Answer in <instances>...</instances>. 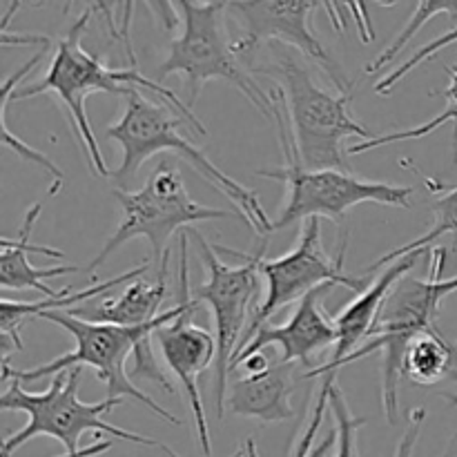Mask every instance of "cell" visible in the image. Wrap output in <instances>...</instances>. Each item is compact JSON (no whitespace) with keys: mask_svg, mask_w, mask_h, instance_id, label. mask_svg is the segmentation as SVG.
I'll list each match as a JSON object with an SVG mask.
<instances>
[{"mask_svg":"<svg viewBox=\"0 0 457 457\" xmlns=\"http://www.w3.org/2000/svg\"><path fill=\"white\" fill-rule=\"evenodd\" d=\"M187 230L181 235V266H179V303L170 311L161 312L159 320L150 321L143 326H116V324H96V321H85L80 317H74L67 311H49L40 312L36 320H47L56 324L58 328L67 330L74 339V351L58 360L47 361L31 370L12 369V364H3V379L7 382H36L43 378H54L70 369H89L96 370V378L107 386V397L110 400H132L141 402L154 415L163 418L165 422L181 427V418L165 411L163 406L156 404L152 397H147L141 388L132 384V379H150L163 391L174 393L172 382L165 378L161 366L156 364L154 353H152V339L154 333L163 326L172 324L187 311L199 308V302L192 297L190 286V263H187Z\"/></svg>","mask_w":457,"mask_h":457,"instance_id":"obj_1","label":"cell"},{"mask_svg":"<svg viewBox=\"0 0 457 457\" xmlns=\"http://www.w3.org/2000/svg\"><path fill=\"white\" fill-rule=\"evenodd\" d=\"M89 16H92V13L85 12L83 16L76 18V21L71 22L65 38L58 40L56 52H54L43 79H40L38 83L16 89V92L12 94V98L22 101V98L38 96V94L45 92L56 96L58 101L67 107L70 123L71 128H74L76 138H79V143L83 145L89 165H92V170L98 177L105 179L110 177L112 170H107L103 152L101 147H98L96 134H94L92 129V120H89L87 110H85V101H87V96H92L94 92L116 94V96L128 98L137 87H145L150 89V92L163 96L168 107H172L195 132L205 137V134H208L205 125L196 119V114L187 107V103H183L181 98H179V94L163 87L159 80L141 76L137 71V67H125V70L107 67L98 54L87 52V49L83 47V34L85 29H87Z\"/></svg>","mask_w":457,"mask_h":457,"instance_id":"obj_2","label":"cell"},{"mask_svg":"<svg viewBox=\"0 0 457 457\" xmlns=\"http://www.w3.org/2000/svg\"><path fill=\"white\" fill-rule=\"evenodd\" d=\"M172 112V107L152 103L138 89L129 94L120 119L114 125H110L105 132L107 138L119 143L120 150H123V161H120L119 168L110 172V179H114L119 190H125V186L137 177L138 168L150 156L159 154V152H174V154L183 156L205 181L212 183L226 199L235 204L237 217L245 226L253 228L263 239L270 237L272 221L268 219L266 210L262 208L257 192L228 177L199 147L192 145L181 132V125L186 120L181 116H174Z\"/></svg>","mask_w":457,"mask_h":457,"instance_id":"obj_3","label":"cell"},{"mask_svg":"<svg viewBox=\"0 0 457 457\" xmlns=\"http://www.w3.org/2000/svg\"><path fill=\"white\" fill-rule=\"evenodd\" d=\"M428 254L427 279L406 275L393 286L379 308L369 342L348 360V364H353L361 357L382 353V406L388 424H397V388L406 353L424 335H440L436 321L442 302L457 293V275L445 277L446 250L428 248Z\"/></svg>","mask_w":457,"mask_h":457,"instance_id":"obj_4","label":"cell"},{"mask_svg":"<svg viewBox=\"0 0 457 457\" xmlns=\"http://www.w3.org/2000/svg\"><path fill=\"white\" fill-rule=\"evenodd\" d=\"M179 12L183 29L170 45V54L159 67V79L181 74L187 85V107L192 110L201 87L208 80H226L235 85L266 119L272 120L281 105V89H263L241 65L237 40L230 38L226 25L228 3H192L181 0Z\"/></svg>","mask_w":457,"mask_h":457,"instance_id":"obj_5","label":"cell"},{"mask_svg":"<svg viewBox=\"0 0 457 457\" xmlns=\"http://www.w3.org/2000/svg\"><path fill=\"white\" fill-rule=\"evenodd\" d=\"M272 120H275L277 137L284 152V165L281 170H257V177L288 186V199L279 217L272 221V232L284 230L297 221H308V219H330L333 223H342L348 210L360 204L411 208V196L415 192L411 186L369 181V179H360L342 170L303 168L297 147H295L293 132H290L288 116L284 114V101L277 107Z\"/></svg>","mask_w":457,"mask_h":457,"instance_id":"obj_6","label":"cell"},{"mask_svg":"<svg viewBox=\"0 0 457 457\" xmlns=\"http://www.w3.org/2000/svg\"><path fill=\"white\" fill-rule=\"evenodd\" d=\"M80 378H83V369L62 370V373L49 378L52 384L43 393H27L21 384L12 379V386L0 397V406H3V411H21V413H25L27 424L25 428H21V431L13 433L3 442L4 457H12L13 451L21 449L22 445L43 436L61 442L70 455H79L85 451L79 446L80 437L89 431L107 433V436H114L119 440L132 442V445L138 446H152V449L161 451L165 449V445L152 440V437L123 431V428L103 420V415H110L116 406L123 404V400L105 397V400L94 402V404L80 402Z\"/></svg>","mask_w":457,"mask_h":457,"instance_id":"obj_7","label":"cell"},{"mask_svg":"<svg viewBox=\"0 0 457 457\" xmlns=\"http://www.w3.org/2000/svg\"><path fill=\"white\" fill-rule=\"evenodd\" d=\"M270 74L279 80L277 87L284 96L290 132L303 168L351 172L346 161L348 145L344 141L348 137L364 141L378 137L351 116L348 105L353 94L326 92L293 56H279Z\"/></svg>","mask_w":457,"mask_h":457,"instance_id":"obj_8","label":"cell"},{"mask_svg":"<svg viewBox=\"0 0 457 457\" xmlns=\"http://www.w3.org/2000/svg\"><path fill=\"white\" fill-rule=\"evenodd\" d=\"M112 195L120 205V223L114 235L103 245L101 253L87 266L92 281H96V268L103 266L114 250H119L120 245L137 239V237L150 241L152 262L161 263V259L168 254L170 237L177 230H187V226L199 221L232 219L237 214L230 210L208 208V205L196 204L187 195L183 174L168 161L152 170L141 190L129 192L116 187Z\"/></svg>","mask_w":457,"mask_h":457,"instance_id":"obj_9","label":"cell"},{"mask_svg":"<svg viewBox=\"0 0 457 457\" xmlns=\"http://www.w3.org/2000/svg\"><path fill=\"white\" fill-rule=\"evenodd\" d=\"M187 235L195 237L196 245H199L201 259L208 270V279L195 288V299L199 303H208L210 312H212L214 321V339H217V360H214V400H217V415L223 418L226 411V393L228 384H230V369L232 360L237 355V348L244 342L241 333L248 326V312L250 303H253L254 295L259 288V262L266 254L268 239L266 237L262 248L257 253H239V250H230L228 253L237 254L244 259L241 266H228L217 257L214 245L205 241L201 232L190 230Z\"/></svg>","mask_w":457,"mask_h":457,"instance_id":"obj_10","label":"cell"},{"mask_svg":"<svg viewBox=\"0 0 457 457\" xmlns=\"http://www.w3.org/2000/svg\"><path fill=\"white\" fill-rule=\"evenodd\" d=\"M346 245L348 239H344L339 257H330L321 244V221L320 219H308L290 253L277 259L262 257L259 275L266 279V297L254 311L253 321L248 326V337L263 324H268L270 317H275L281 308L302 302L303 297H308L312 290L321 288V286H344L348 290H355L357 295L364 293L370 286L369 281L348 275L344 270ZM248 337L244 342H248Z\"/></svg>","mask_w":457,"mask_h":457,"instance_id":"obj_11","label":"cell"},{"mask_svg":"<svg viewBox=\"0 0 457 457\" xmlns=\"http://www.w3.org/2000/svg\"><path fill=\"white\" fill-rule=\"evenodd\" d=\"M420 254L413 253L409 257L400 259V262L391 263L364 293L357 295L351 303L344 306L342 312L333 317L335 328H337V342H335L333 351H330L328 360L324 364L315 366V369L306 370L303 379H315L321 378V386L317 391L315 406L311 409V420H308L306 428L302 433V440H299L297 449H295V457H308L312 451V445L317 440V433L321 428V420H324V411L328 406L330 393L337 386L335 379H337L339 370L348 364L353 355L369 342L370 333H373V326L378 321L379 308H382L384 299L391 293L393 286L402 279V277L409 275L415 268V263L420 262Z\"/></svg>","mask_w":457,"mask_h":457,"instance_id":"obj_12","label":"cell"},{"mask_svg":"<svg viewBox=\"0 0 457 457\" xmlns=\"http://www.w3.org/2000/svg\"><path fill=\"white\" fill-rule=\"evenodd\" d=\"M317 9H324V3L311 0H270V3H228V13L239 21L244 36L237 40V52L241 58L253 54L263 40H281L293 45L299 52L315 61L328 74L337 92L351 94V83L344 74L342 65L317 38L311 27V16Z\"/></svg>","mask_w":457,"mask_h":457,"instance_id":"obj_13","label":"cell"},{"mask_svg":"<svg viewBox=\"0 0 457 457\" xmlns=\"http://www.w3.org/2000/svg\"><path fill=\"white\" fill-rule=\"evenodd\" d=\"M335 286H321V288L312 290L308 297H303L297 303V308H295V312L286 324H263L262 328L254 330L248 337V342H244L237 348L230 378L237 361L245 360V357L254 355V353L268 351V348H279V361H286V364L302 361L306 366L315 364V357L320 353L328 351V348L333 351L335 342H337V328H335L333 317L326 315L324 306H321L324 297Z\"/></svg>","mask_w":457,"mask_h":457,"instance_id":"obj_14","label":"cell"},{"mask_svg":"<svg viewBox=\"0 0 457 457\" xmlns=\"http://www.w3.org/2000/svg\"><path fill=\"white\" fill-rule=\"evenodd\" d=\"M199 311H187L172 324L163 326L154 333V342L159 344L161 355L165 364L172 370L174 378L181 382L186 391L187 404H190L192 415H195L196 437L204 455L212 453V442H210L208 420H205L204 397L199 391V375L217 360V339L212 333H208L201 326L192 324V315Z\"/></svg>","mask_w":457,"mask_h":457,"instance_id":"obj_15","label":"cell"},{"mask_svg":"<svg viewBox=\"0 0 457 457\" xmlns=\"http://www.w3.org/2000/svg\"><path fill=\"white\" fill-rule=\"evenodd\" d=\"M295 364L275 360L263 373L230 379L226 409L237 418L259 420L262 424L286 422L295 415Z\"/></svg>","mask_w":457,"mask_h":457,"instance_id":"obj_16","label":"cell"},{"mask_svg":"<svg viewBox=\"0 0 457 457\" xmlns=\"http://www.w3.org/2000/svg\"><path fill=\"white\" fill-rule=\"evenodd\" d=\"M168 268L170 250L159 263L154 281H145L143 277L129 281L119 297H107L98 306L92 308H71L74 317L96 324H116V326H143L161 317V303L168 297Z\"/></svg>","mask_w":457,"mask_h":457,"instance_id":"obj_17","label":"cell"},{"mask_svg":"<svg viewBox=\"0 0 457 457\" xmlns=\"http://www.w3.org/2000/svg\"><path fill=\"white\" fill-rule=\"evenodd\" d=\"M43 205L36 204L27 210L25 221H22L21 232L16 239L3 237V254H0V286L3 290H38L45 295V299L56 297L61 290H52L43 284L49 277L67 275V272H76L74 266H54V268H36L31 266L29 253L45 254V257H65L61 250L47 248V245H31V230H34L36 221H38Z\"/></svg>","mask_w":457,"mask_h":457,"instance_id":"obj_18","label":"cell"},{"mask_svg":"<svg viewBox=\"0 0 457 457\" xmlns=\"http://www.w3.org/2000/svg\"><path fill=\"white\" fill-rule=\"evenodd\" d=\"M150 268V262H145L143 266H137L134 270L123 272V275L114 277V279L105 281V284L98 286H89V288L79 290V293H71V288H62L56 297L52 299H40V302L27 303V302H12V299L3 297L0 302V337H3V364H9V357L12 353L22 351V337H21V328L27 320H36L40 312H49V311H62V308H79L80 303L87 302V299L101 297V295L110 293L112 288L120 284H129V281L138 279L143 277Z\"/></svg>","mask_w":457,"mask_h":457,"instance_id":"obj_19","label":"cell"},{"mask_svg":"<svg viewBox=\"0 0 457 457\" xmlns=\"http://www.w3.org/2000/svg\"><path fill=\"white\" fill-rule=\"evenodd\" d=\"M431 187L433 190H445V196H440L436 204H431V212H433V217H436V223H433V226L428 228L422 237H418V239L400 245V248L391 250V253H386L384 257H379L378 262L370 263V266L366 268V272L382 270V268H388L391 263L400 262V259L409 257V254L422 253L424 248H428L433 241H437L440 237H445V235H453V241H455L453 253L457 254V186H453V187L431 186Z\"/></svg>","mask_w":457,"mask_h":457,"instance_id":"obj_20","label":"cell"},{"mask_svg":"<svg viewBox=\"0 0 457 457\" xmlns=\"http://www.w3.org/2000/svg\"><path fill=\"white\" fill-rule=\"evenodd\" d=\"M453 346L440 335H424L406 353L402 378L420 386H431L440 379L449 378Z\"/></svg>","mask_w":457,"mask_h":457,"instance_id":"obj_21","label":"cell"},{"mask_svg":"<svg viewBox=\"0 0 457 457\" xmlns=\"http://www.w3.org/2000/svg\"><path fill=\"white\" fill-rule=\"evenodd\" d=\"M449 87L445 89V98L449 101L446 110L442 114H437L436 119L427 120L424 125H418V128L411 129H400V132H388V134H378L370 141H361V143H353L348 145V154L351 156H360L364 152L375 150V147H384L391 145V143H400V141H415V138H424L428 137L431 132H436L437 128H442L445 123H453V152H455V163H457V67H449Z\"/></svg>","mask_w":457,"mask_h":457,"instance_id":"obj_22","label":"cell"},{"mask_svg":"<svg viewBox=\"0 0 457 457\" xmlns=\"http://www.w3.org/2000/svg\"><path fill=\"white\" fill-rule=\"evenodd\" d=\"M440 13L449 16L457 25V0H422V3H415V13L409 18L404 29L397 34V38L393 40L378 58H373V61L366 65V74H378L384 67L391 65V62L395 61L397 54L411 43V38H413L433 16H440Z\"/></svg>","mask_w":457,"mask_h":457,"instance_id":"obj_23","label":"cell"},{"mask_svg":"<svg viewBox=\"0 0 457 457\" xmlns=\"http://www.w3.org/2000/svg\"><path fill=\"white\" fill-rule=\"evenodd\" d=\"M330 411H333L335 424H337V453L335 457H360V446H357V436H360V428L364 427L369 420L357 418L353 415L351 406H348L346 395L339 386L333 388L330 393Z\"/></svg>","mask_w":457,"mask_h":457,"instance_id":"obj_24","label":"cell"},{"mask_svg":"<svg viewBox=\"0 0 457 457\" xmlns=\"http://www.w3.org/2000/svg\"><path fill=\"white\" fill-rule=\"evenodd\" d=\"M453 43H457V25L453 27V29L446 31V34H442V36H437V38L428 40V43L424 45V47H420L418 52H415L413 56L409 58V61H404L400 67H395V70H393L391 74L382 76V79H379L378 83H375V92H378L379 96H388V94H391L393 89H395V85L402 83V80H404L406 76L411 74V71L418 70V67L422 65V62L431 61V58L436 56L437 52H442V49L449 47V45H453Z\"/></svg>","mask_w":457,"mask_h":457,"instance_id":"obj_25","label":"cell"},{"mask_svg":"<svg viewBox=\"0 0 457 457\" xmlns=\"http://www.w3.org/2000/svg\"><path fill=\"white\" fill-rule=\"evenodd\" d=\"M424 422H427V409L411 411V413H409V427H406L404 436H402L400 445H397L395 457H413L415 445H418Z\"/></svg>","mask_w":457,"mask_h":457,"instance_id":"obj_26","label":"cell"},{"mask_svg":"<svg viewBox=\"0 0 457 457\" xmlns=\"http://www.w3.org/2000/svg\"><path fill=\"white\" fill-rule=\"evenodd\" d=\"M335 446H337V428H335V431H330L328 436H326L324 440H321L320 445H317L315 449L311 451V455H308V457H328L330 451H333ZM244 451H245L244 457H259L257 445H254L253 437H250V440H245Z\"/></svg>","mask_w":457,"mask_h":457,"instance_id":"obj_27","label":"cell"},{"mask_svg":"<svg viewBox=\"0 0 457 457\" xmlns=\"http://www.w3.org/2000/svg\"><path fill=\"white\" fill-rule=\"evenodd\" d=\"M449 379H451V382H457V369L451 370ZM442 397H445V402H446V404H449V406H457V393H445V395H442ZM455 446H457V433H455L453 437H451L449 446H446L445 457H451V453H453Z\"/></svg>","mask_w":457,"mask_h":457,"instance_id":"obj_28","label":"cell"},{"mask_svg":"<svg viewBox=\"0 0 457 457\" xmlns=\"http://www.w3.org/2000/svg\"><path fill=\"white\" fill-rule=\"evenodd\" d=\"M110 449H112V442H98V445L87 446V449H85L83 453H79V455L65 453V455H61V457H96V455L105 453V451H110ZM3 457H4V455H3Z\"/></svg>","mask_w":457,"mask_h":457,"instance_id":"obj_29","label":"cell"},{"mask_svg":"<svg viewBox=\"0 0 457 457\" xmlns=\"http://www.w3.org/2000/svg\"><path fill=\"white\" fill-rule=\"evenodd\" d=\"M165 453H168V457H179L177 453H174V451L172 449H170V446H165ZM245 455V451L244 449H239V451H237V453L235 455H232V457H244Z\"/></svg>","mask_w":457,"mask_h":457,"instance_id":"obj_30","label":"cell"}]
</instances>
